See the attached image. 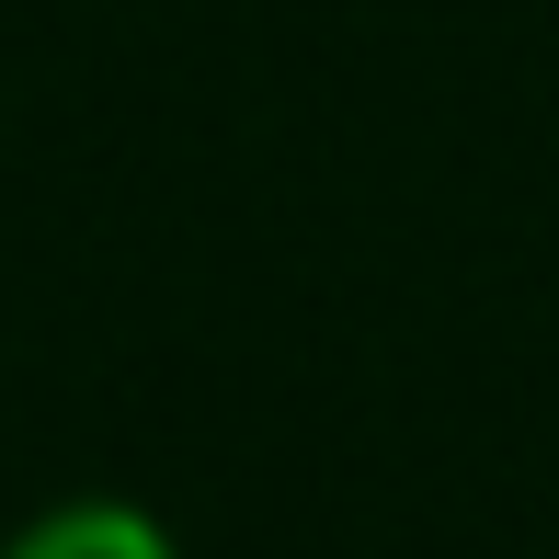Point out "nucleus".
Instances as JSON below:
<instances>
[{
  "label": "nucleus",
  "instance_id": "1",
  "mask_svg": "<svg viewBox=\"0 0 559 559\" xmlns=\"http://www.w3.org/2000/svg\"><path fill=\"white\" fill-rule=\"evenodd\" d=\"M12 559H171V537L138 525V514H115V502H81V514H46Z\"/></svg>",
  "mask_w": 559,
  "mask_h": 559
}]
</instances>
